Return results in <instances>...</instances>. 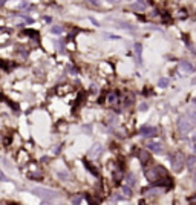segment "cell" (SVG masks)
<instances>
[{"label": "cell", "mask_w": 196, "mask_h": 205, "mask_svg": "<svg viewBox=\"0 0 196 205\" xmlns=\"http://www.w3.org/2000/svg\"><path fill=\"white\" fill-rule=\"evenodd\" d=\"M3 167H5V168H8L9 171H13V165H11L9 162H6V161H3Z\"/></svg>", "instance_id": "obj_2"}, {"label": "cell", "mask_w": 196, "mask_h": 205, "mask_svg": "<svg viewBox=\"0 0 196 205\" xmlns=\"http://www.w3.org/2000/svg\"><path fill=\"white\" fill-rule=\"evenodd\" d=\"M34 193L35 194H38V196H54V193H51V191H48V190H42V188H35L34 190Z\"/></svg>", "instance_id": "obj_1"}]
</instances>
